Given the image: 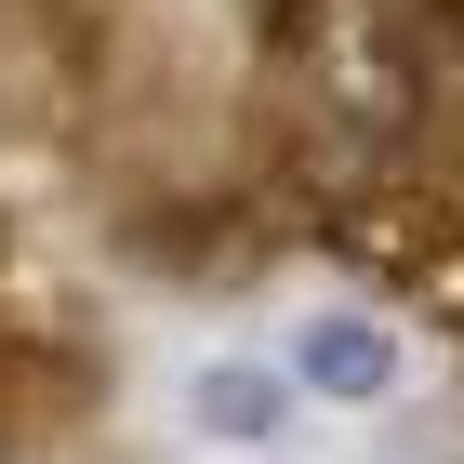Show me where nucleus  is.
Masks as SVG:
<instances>
[{
    "mask_svg": "<svg viewBox=\"0 0 464 464\" xmlns=\"http://www.w3.org/2000/svg\"><path fill=\"white\" fill-rule=\"evenodd\" d=\"M186 411H199V438H226V451H266L292 411V372H252V358H213L199 385H186Z\"/></svg>",
    "mask_w": 464,
    "mask_h": 464,
    "instance_id": "2",
    "label": "nucleus"
},
{
    "mask_svg": "<svg viewBox=\"0 0 464 464\" xmlns=\"http://www.w3.org/2000/svg\"><path fill=\"white\" fill-rule=\"evenodd\" d=\"M292 385H305V398H385L398 385V332L358 319V305H332V319L292 332Z\"/></svg>",
    "mask_w": 464,
    "mask_h": 464,
    "instance_id": "1",
    "label": "nucleus"
}]
</instances>
